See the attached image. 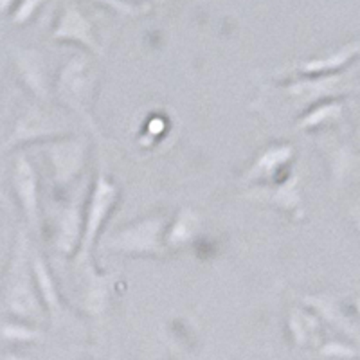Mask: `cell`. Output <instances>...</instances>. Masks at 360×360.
Segmentation results:
<instances>
[{
  "label": "cell",
  "instance_id": "ba28073f",
  "mask_svg": "<svg viewBox=\"0 0 360 360\" xmlns=\"http://www.w3.org/2000/svg\"><path fill=\"white\" fill-rule=\"evenodd\" d=\"M54 40L62 41H74L82 44L83 47L90 49L92 53H99V44L96 40L94 29L90 24L85 13L76 4H65L62 9V15L58 18L56 27L53 31Z\"/></svg>",
  "mask_w": 360,
  "mask_h": 360
},
{
  "label": "cell",
  "instance_id": "8fae6325",
  "mask_svg": "<svg viewBox=\"0 0 360 360\" xmlns=\"http://www.w3.org/2000/svg\"><path fill=\"white\" fill-rule=\"evenodd\" d=\"M13 60H15L18 76L24 82V85L33 92L34 98L47 101L49 99V82H47L45 63L41 54L37 49L17 47V49L13 51Z\"/></svg>",
  "mask_w": 360,
  "mask_h": 360
},
{
  "label": "cell",
  "instance_id": "9a60e30c",
  "mask_svg": "<svg viewBox=\"0 0 360 360\" xmlns=\"http://www.w3.org/2000/svg\"><path fill=\"white\" fill-rule=\"evenodd\" d=\"M294 157V148L287 144H278V146L266 148L265 152L254 160L252 168L249 169L247 180H265L272 179L278 172H281L285 166Z\"/></svg>",
  "mask_w": 360,
  "mask_h": 360
},
{
  "label": "cell",
  "instance_id": "8992f818",
  "mask_svg": "<svg viewBox=\"0 0 360 360\" xmlns=\"http://www.w3.org/2000/svg\"><path fill=\"white\" fill-rule=\"evenodd\" d=\"M45 153L58 188H69L85 169L86 143L79 135H63L53 143H45Z\"/></svg>",
  "mask_w": 360,
  "mask_h": 360
},
{
  "label": "cell",
  "instance_id": "d6986e66",
  "mask_svg": "<svg viewBox=\"0 0 360 360\" xmlns=\"http://www.w3.org/2000/svg\"><path fill=\"white\" fill-rule=\"evenodd\" d=\"M262 198H265L266 202H272V204H278L285 209H297L301 205V195H299L297 189V179L292 176L290 180H285L283 184H279L274 189V193H263Z\"/></svg>",
  "mask_w": 360,
  "mask_h": 360
},
{
  "label": "cell",
  "instance_id": "e0dca14e",
  "mask_svg": "<svg viewBox=\"0 0 360 360\" xmlns=\"http://www.w3.org/2000/svg\"><path fill=\"white\" fill-rule=\"evenodd\" d=\"M359 53V44L352 41V44L344 45L340 49H337L335 53L326 54L323 58H314V60H308V62L301 63L299 70H303L304 74H330L332 70L340 69L342 65L353 60Z\"/></svg>",
  "mask_w": 360,
  "mask_h": 360
},
{
  "label": "cell",
  "instance_id": "cb8c5ba5",
  "mask_svg": "<svg viewBox=\"0 0 360 360\" xmlns=\"http://www.w3.org/2000/svg\"><path fill=\"white\" fill-rule=\"evenodd\" d=\"M0 360H34L27 355H22V353H15V352H8V353H2L0 355Z\"/></svg>",
  "mask_w": 360,
  "mask_h": 360
},
{
  "label": "cell",
  "instance_id": "30bf717a",
  "mask_svg": "<svg viewBox=\"0 0 360 360\" xmlns=\"http://www.w3.org/2000/svg\"><path fill=\"white\" fill-rule=\"evenodd\" d=\"M348 79L344 74H321L317 78L299 79V82L287 85V94L294 101L307 105V103L321 101L324 98H332L335 94L346 92Z\"/></svg>",
  "mask_w": 360,
  "mask_h": 360
},
{
  "label": "cell",
  "instance_id": "277c9868",
  "mask_svg": "<svg viewBox=\"0 0 360 360\" xmlns=\"http://www.w3.org/2000/svg\"><path fill=\"white\" fill-rule=\"evenodd\" d=\"M92 89H94V74L86 58L74 56L65 63L58 76L56 96L62 105L85 119L86 123L94 128L89 110V105L92 101Z\"/></svg>",
  "mask_w": 360,
  "mask_h": 360
},
{
  "label": "cell",
  "instance_id": "5b68a950",
  "mask_svg": "<svg viewBox=\"0 0 360 360\" xmlns=\"http://www.w3.org/2000/svg\"><path fill=\"white\" fill-rule=\"evenodd\" d=\"M63 135H69L67 119L45 105H33L18 117L11 135L4 143V150L33 143L44 137H63Z\"/></svg>",
  "mask_w": 360,
  "mask_h": 360
},
{
  "label": "cell",
  "instance_id": "603a6c76",
  "mask_svg": "<svg viewBox=\"0 0 360 360\" xmlns=\"http://www.w3.org/2000/svg\"><path fill=\"white\" fill-rule=\"evenodd\" d=\"M38 8H40L38 2H20V4H17L15 9H13L11 20L15 24H24V22H27L29 18L33 17Z\"/></svg>",
  "mask_w": 360,
  "mask_h": 360
},
{
  "label": "cell",
  "instance_id": "4fadbf2b",
  "mask_svg": "<svg viewBox=\"0 0 360 360\" xmlns=\"http://www.w3.org/2000/svg\"><path fill=\"white\" fill-rule=\"evenodd\" d=\"M304 307L310 308L317 317H323L324 321L335 326L340 332L348 333L356 340V323L349 321L348 315L344 314L340 301L330 294H319V295H307L303 299Z\"/></svg>",
  "mask_w": 360,
  "mask_h": 360
},
{
  "label": "cell",
  "instance_id": "52a82bcc",
  "mask_svg": "<svg viewBox=\"0 0 360 360\" xmlns=\"http://www.w3.org/2000/svg\"><path fill=\"white\" fill-rule=\"evenodd\" d=\"M11 188L22 209L27 227L33 233H40V191H38V173L33 162L24 152L17 153L11 168Z\"/></svg>",
  "mask_w": 360,
  "mask_h": 360
},
{
  "label": "cell",
  "instance_id": "7c38bea8",
  "mask_svg": "<svg viewBox=\"0 0 360 360\" xmlns=\"http://www.w3.org/2000/svg\"><path fill=\"white\" fill-rule=\"evenodd\" d=\"M31 272H33L34 287H37L38 297H40L45 314L49 315L53 321L62 319L63 301L60 297V292H58L56 279H54L53 272L44 262V258L34 249H31Z\"/></svg>",
  "mask_w": 360,
  "mask_h": 360
},
{
  "label": "cell",
  "instance_id": "6da1fadb",
  "mask_svg": "<svg viewBox=\"0 0 360 360\" xmlns=\"http://www.w3.org/2000/svg\"><path fill=\"white\" fill-rule=\"evenodd\" d=\"M31 243L24 229L18 231L11 259L4 276V307L20 321L40 324L47 319L31 272Z\"/></svg>",
  "mask_w": 360,
  "mask_h": 360
},
{
  "label": "cell",
  "instance_id": "7a4b0ae2",
  "mask_svg": "<svg viewBox=\"0 0 360 360\" xmlns=\"http://www.w3.org/2000/svg\"><path fill=\"white\" fill-rule=\"evenodd\" d=\"M117 186L107 175H98L94 186H92L89 204L85 207V214H83L82 240H79V250L76 254V262H74L76 269L86 266V262L90 259V250L98 240L103 224L117 204Z\"/></svg>",
  "mask_w": 360,
  "mask_h": 360
},
{
  "label": "cell",
  "instance_id": "5bb4252c",
  "mask_svg": "<svg viewBox=\"0 0 360 360\" xmlns=\"http://www.w3.org/2000/svg\"><path fill=\"white\" fill-rule=\"evenodd\" d=\"M288 332L297 348H317L321 339L319 317L304 307H294L288 315Z\"/></svg>",
  "mask_w": 360,
  "mask_h": 360
},
{
  "label": "cell",
  "instance_id": "44dd1931",
  "mask_svg": "<svg viewBox=\"0 0 360 360\" xmlns=\"http://www.w3.org/2000/svg\"><path fill=\"white\" fill-rule=\"evenodd\" d=\"M41 332L38 328L29 326L24 323H13V321H6L0 324V340L6 342H34V340L41 339Z\"/></svg>",
  "mask_w": 360,
  "mask_h": 360
},
{
  "label": "cell",
  "instance_id": "ffe728a7",
  "mask_svg": "<svg viewBox=\"0 0 360 360\" xmlns=\"http://www.w3.org/2000/svg\"><path fill=\"white\" fill-rule=\"evenodd\" d=\"M344 105L339 101H330V103H323V105H317L314 110L308 112L304 117H301V121L297 123L299 128H315L319 127V124L328 123V121H333V119H339L342 115Z\"/></svg>",
  "mask_w": 360,
  "mask_h": 360
},
{
  "label": "cell",
  "instance_id": "7402d4cb",
  "mask_svg": "<svg viewBox=\"0 0 360 360\" xmlns=\"http://www.w3.org/2000/svg\"><path fill=\"white\" fill-rule=\"evenodd\" d=\"M315 355L324 360H355L359 356V349L353 344L328 340V342L317 346Z\"/></svg>",
  "mask_w": 360,
  "mask_h": 360
},
{
  "label": "cell",
  "instance_id": "2e32d148",
  "mask_svg": "<svg viewBox=\"0 0 360 360\" xmlns=\"http://www.w3.org/2000/svg\"><path fill=\"white\" fill-rule=\"evenodd\" d=\"M200 225V217H198V213H195L191 207L180 209L179 214H176L175 220H173L172 227L166 229V234H164V245L175 247V249L188 245L193 238L198 234Z\"/></svg>",
  "mask_w": 360,
  "mask_h": 360
},
{
  "label": "cell",
  "instance_id": "ac0fdd59",
  "mask_svg": "<svg viewBox=\"0 0 360 360\" xmlns=\"http://www.w3.org/2000/svg\"><path fill=\"white\" fill-rule=\"evenodd\" d=\"M83 308L90 315H101L108 303V281L101 276H90L86 287L83 290Z\"/></svg>",
  "mask_w": 360,
  "mask_h": 360
},
{
  "label": "cell",
  "instance_id": "9c48e42d",
  "mask_svg": "<svg viewBox=\"0 0 360 360\" xmlns=\"http://www.w3.org/2000/svg\"><path fill=\"white\" fill-rule=\"evenodd\" d=\"M82 200L74 204L63 205L58 209L54 217V231H53V245L58 252L72 254L76 247H79L83 229V213H82Z\"/></svg>",
  "mask_w": 360,
  "mask_h": 360
},
{
  "label": "cell",
  "instance_id": "3957f363",
  "mask_svg": "<svg viewBox=\"0 0 360 360\" xmlns=\"http://www.w3.org/2000/svg\"><path fill=\"white\" fill-rule=\"evenodd\" d=\"M166 218L148 217L108 234L103 247L121 254H162Z\"/></svg>",
  "mask_w": 360,
  "mask_h": 360
}]
</instances>
